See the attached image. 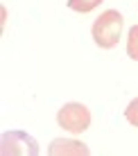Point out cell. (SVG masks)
Wrapping results in <instances>:
<instances>
[{
    "label": "cell",
    "instance_id": "1",
    "mask_svg": "<svg viewBox=\"0 0 138 156\" xmlns=\"http://www.w3.org/2000/svg\"><path fill=\"white\" fill-rule=\"evenodd\" d=\"M122 25H125L122 14L115 12V9H107V12H104V14L93 23V41L97 43L100 48H104V50L113 48L115 43L120 41Z\"/></svg>",
    "mask_w": 138,
    "mask_h": 156
},
{
    "label": "cell",
    "instance_id": "2",
    "mask_svg": "<svg viewBox=\"0 0 138 156\" xmlns=\"http://www.w3.org/2000/svg\"><path fill=\"white\" fill-rule=\"evenodd\" d=\"M57 122L59 127L68 129L73 133H82L86 131L88 125H91V111L84 104H77V102H70V104H63L57 113Z\"/></svg>",
    "mask_w": 138,
    "mask_h": 156
},
{
    "label": "cell",
    "instance_id": "3",
    "mask_svg": "<svg viewBox=\"0 0 138 156\" xmlns=\"http://www.w3.org/2000/svg\"><path fill=\"white\" fill-rule=\"evenodd\" d=\"M102 0H68V7L75 9L79 14H86V12H93Z\"/></svg>",
    "mask_w": 138,
    "mask_h": 156
},
{
    "label": "cell",
    "instance_id": "4",
    "mask_svg": "<svg viewBox=\"0 0 138 156\" xmlns=\"http://www.w3.org/2000/svg\"><path fill=\"white\" fill-rule=\"evenodd\" d=\"M127 55H129V59L138 61V25H134V27L129 30V39H127Z\"/></svg>",
    "mask_w": 138,
    "mask_h": 156
},
{
    "label": "cell",
    "instance_id": "5",
    "mask_svg": "<svg viewBox=\"0 0 138 156\" xmlns=\"http://www.w3.org/2000/svg\"><path fill=\"white\" fill-rule=\"evenodd\" d=\"M125 118L131 127H138V98L129 102V106L125 109Z\"/></svg>",
    "mask_w": 138,
    "mask_h": 156
}]
</instances>
